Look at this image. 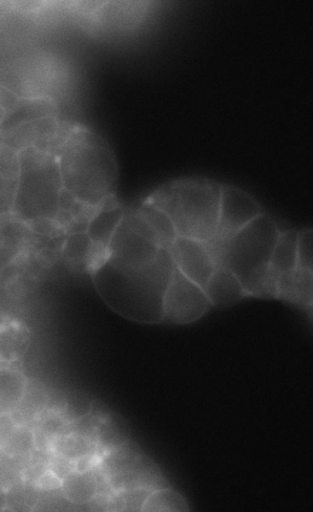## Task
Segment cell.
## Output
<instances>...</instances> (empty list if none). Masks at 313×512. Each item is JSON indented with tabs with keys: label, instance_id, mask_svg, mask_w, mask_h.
Returning a JSON list of instances; mask_svg holds the SVG:
<instances>
[{
	"label": "cell",
	"instance_id": "cell-1",
	"mask_svg": "<svg viewBox=\"0 0 313 512\" xmlns=\"http://www.w3.org/2000/svg\"><path fill=\"white\" fill-rule=\"evenodd\" d=\"M175 271L170 250L154 259L120 261L103 255L92 266L91 278L98 295L110 310L141 324L164 322L162 305Z\"/></svg>",
	"mask_w": 313,
	"mask_h": 512
},
{
	"label": "cell",
	"instance_id": "cell-2",
	"mask_svg": "<svg viewBox=\"0 0 313 512\" xmlns=\"http://www.w3.org/2000/svg\"><path fill=\"white\" fill-rule=\"evenodd\" d=\"M63 189L74 201L97 209L113 199L119 182L117 155L100 133L86 126L69 128L56 149Z\"/></svg>",
	"mask_w": 313,
	"mask_h": 512
},
{
	"label": "cell",
	"instance_id": "cell-3",
	"mask_svg": "<svg viewBox=\"0 0 313 512\" xmlns=\"http://www.w3.org/2000/svg\"><path fill=\"white\" fill-rule=\"evenodd\" d=\"M281 231L268 213L235 234L214 238L208 244L217 266L233 272L248 296L276 298L270 279L272 253Z\"/></svg>",
	"mask_w": 313,
	"mask_h": 512
},
{
	"label": "cell",
	"instance_id": "cell-4",
	"mask_svg": "<svg viewBox=\"0 0 313 512\" xmlns=\"http://www.w3.org/2000/svg\"><path fill=\"white\" fill-rule=\"evenodd\" d=\"M223 185L204 177L168 180L147 196L171 219L178 237L210 243L218 231Z\"/></svg>",
	"mask_w": 313,
	"mask_h": 512
},
{
	"label": "cell",
	"instance_id": "cell-5",
	"mask_svg": "<svg viewBox=\"0 0 313 512\" xmlns=\"http://www.w3.org/2000/svg\"><path fill=\"white\" fill-rule=\"evenodd\" d=\"M20 172L10 217L27 226L57 224L63 192L59 161L51 151H19Z\"/></svg>",
	"mask_w": 313,
	"mask_h": 512
},
{
	"label": "cell",
	"instance_id": "cell-6",
	"mask_svg": "<svg viewBox=\"0 0 313 512\" xmlns=\"http://www.w3.org/2000/svg\"><path fill=\"white\" fill-rule=\"evenodd\" d=\"M211 307L205 289L185 277L175 267L162 305L164 322L176 325L195 323L204 317Z\"/></svg>",
	"mask_w": 313,
	"mask_h": 512
},
{
	"label": "cell",
	"instance_id": "cell-7",
	"mask_svg": "<svg viewBox=\"0 0 313 512\" xmlns=\"http://www.w3.org/2000/svg\"><path fill=\"white\" fill-rule=\"evenodd\" d=\"M263 213L262 206L247 191L236 186H223L216 238L235 234Z\"/></svg>",
	"mask_w": 313,
	"mask_h": 512
},
{
	"label": "cell",
	"instance_id": "cell-8",
	"mask_svg": "<svg viewBox=\"0 0 313 512\" xmlns=\"http://www.w3.org/2000/svg\"><path fill=\"white\" fill-rule=\"evenodd\" d=\"M168 250L176 269L205 288L214 270L217 269L216 260L208 244L191 238L177 237Z\"/></svg>",
	"mask_w": 313,
	"mask_h": 512
},
{
	"label": "cell",
	"instance_id": "cell-9",
	"mask_svg": "<svg viewBox=\"0 0 313 512\" xmlns=\"http://www.w3.org/2000/svg\"><path fill=\"white\" fill-rule=\"evenodd\" d=\"M124 213L125 208L120 206L113 197V199L104 202L102 206L96 209L88 225H86V235L89 236L101 256L106 253L108 244L112 240L115 230L118 229Z\"/></svg>",
	"mask_w": 313,
	"mask_h": 512
},
{
	"label": "cell",
	"instance_id": "cell-10",
	"mask_svg": "<svg viewBox=\"0 0 313 512\" xmlns=\"http://www.w3.org/2000/svg\"><path fill=\"white\" fill-rule=\"evenodd\" d=\"M31 329L20 319L0 323V363L14 364L25 357L31 345Z\"/></svg>",
	"mask_w": 313,
	"mask_h": 512
},
{
	"label": "cell",
	"instance_id": "cell-11",
	"mask_svg": "<svg viewBox=\"0 0 313 512\" xmlns=\"http://www.w3.org/2000/svg\"><path fill=\"white\" fill-rule=\"evenodd\" d=\"M19 172V151L0 139V218L9 217L13 211Z\"/></svg>",
	"mask_w": 313,
	"mask_h": 512
},
{
	"label": "cell",
	"instance_id": "cell-12",
	"mask_svg": "<svg viewBox=\"0 0 313 512\" xmlns=\"http://www.w3.org/2000/svg\"><path fill=\"white\" fill-rule=\"evenodd\" d=\"M204 289L211 306L214 307L235 305L246 296L239 279L223 266H217Z\"/></svg>",
	"mask_w": 313,
	"mask_h": 512
},
{
	"label": "cell",
	"instance_id": "cell-13",
	"mask_svg": "<svg viewBox=\"0 0 313 512\" xmlns=\"http://www.w3.org/2000/svg\"><path fill=\"white\" fill-rule=\"evenodd\" d=\"M27 389V378L15 366H0V416L16 410Z\"/></svg>",
	"mask_w": 313,
	"mask_h": 512
},
{
	"label": "cell",
	"instance_id": "cell-14",
	"mask_svg": "<svg viewBox=\"0 0 313 512\" xmlns=\"http://www.w3.org/2000/svg\"><path fill=\"white\" fill-rule=\"evenodd\" d=\"M136 209L142 219L146 221L149 228L152 229L161 246L170 249L172 243L175 242L178 237L171 219L148 200H144L142 205Z\"/></svg>",
	"mask_w": 313,
	"mask_h": 512
},
{
	"label": "cell",
	"instance_id": "cell-15",
	"mask_svg": "<svg viewBox=\"0 0 313 512\" xmlns=\"http://www.w3.org/2000/svg\"><path fill=\"white\" fill-rule=\"evenodd\" d=\"M62 487L67 499L75 504L89 502L97 493V484L94 477L83 473L67 476Z\"/></svg>",
	"mask_w": 313,
	"mask_h": 512
},
{
	"label": "cell",
	"instance_id": "cell-16",
	"mask_svg": "<svg viewBox=\"0 0 313 512\" xmlns=\"http://www.w3.org/2000/svg\"><path fill=\"white\" fill-rule=\"evenodd\" d=\"M94 250L97 249L95 248L94 243L91 242L89 236L86 235V232L78 231L67 238L65 248H63V256H65V259L69 261V263L74 264L89 261L90 258H94V261H96Z\"/></svg>",
	"mask_w": 313,
	"mask_h": 512
},
{
	"label": "cell",
	"instance_id": "cell-17",
	"mask_svg": "<svg viewBox=\"0 0 313 512\" xmlns=\"http://www.w3.org/2000/svg\"><path fill=\"white\" fill-rule=\"evenodd\" d=\"M144 510L184 511L188 510V505L181 494L171 490H160L150 494L147 502L144 503Z\"/></svg>",
	"mask_w": 313,
	"mask_h": 512
},
{
	"label": "cell",
	"instance_id": "cell-18",
	"mask_svg": "<svg viewBox=\"0 0 313 512\" xmlns=\"http://www.w3.org/2000/svg\"><path fill=\"white\" fill-rule=\"evenodd\" d=\"M92 450V445L88 440L78 438V436H69V438L62 439L57 445V452H60L63 457L78 459L89 455Z\"/></svg>",
	"mask_w": 313,
	"mask_h": 512
},
{
	"label": "cell",
	"instance_id": "cell-19",
	"mask_svg": "<svg viewBox=\"0 0 313 512\" xmlns=\"http://www.w3.org/2000/svg\"><path fill=\"white\" fill-rule=\"evenodd\" d=\"M298 266L300 271L312 272V230L299 232Z\"/></svg>",
	"mask_w": 313,
	"mask_h": 512
},
{
	"label": "cell",
	"instance_id": "cell-20",
	"mask_svg": "<svg viewBox=\"0 0 313 512\" xmlns=\"http://www.w3.org/2000/svg\"><path fill=\"white\" fill-rule=\"evenodd\" d=\"M10 448L11 452H26L31 450L33 447V438L30 432H27V429H16L13 436H11L8 444L5 445Z\"/></svg>",
	"mask_w": 313,
	"mask_h": 512
},
{
	"label": "cell",
	"instance_id": "cell-21",
	"mask_svg": "<svg viewBox=\"0 0 313 512\" xmlns=\"http://www.w3.org/2000/svg\"><path fill=\"white\" fill-rule=\"evenodd\" d=\"M16 426L9 415L0 416V448L8 444L11 436L15 433Z\"/></svg>",
	"mask_w": 313,
	"mask_h": 512
},
{
	"label": "cell",
	"instance_id": "cell-22",
	"mask_svg": "<svg viewBox=\"0 0 313 512\" xmlns=\"http://www.w3.org/2000/svg\"><path fill=\"white\" fill-rule=\"evenodd\" d=\"M43 432L46 434H56L59 433L63 428V421L61 418L56 416H49L44 418L43 420Z\"/></svg>",
	"mask_w": 313,
	"mask_h": 512
},
{
	"label": "cell",
	"instance_id": "cell-23",
	"mask_svg": "<svg viewBox=\"0 0 313 512\" xmlns=\"http://www.w3.org/2000/svg\"><path fill=\"white\" fill-rule=\"evenodd\" d=\"M60 485L61 482L59 477H57L55 474L49 473L43 476V486L46 488V490H55V488L59 487Z\"/></svg>",
	"mask_w": 313,
	"mask_h": 512
}]
</instances>
